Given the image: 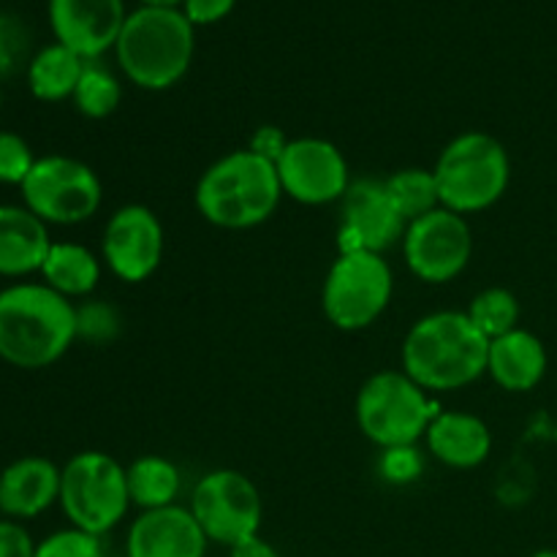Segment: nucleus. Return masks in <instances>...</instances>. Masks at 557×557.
<instances>
[{
    "instance_id": "nucleus-1",
    "label": "nucleus",
    "mask_w": 557,
    "mask_h": 557,
    "mask_svg": "<svg viewBox=\"0 0 557 557\" xmlns=\"http://www.w3.org/2000/svg\"><path fill=\"white\" fill-rule=\"evenodd\" d=\"M490 341L466 310H435L408 330L400 370L424 392H457L487 375Z\"/></svg>"
},
{
    "instance_id": "nucleus-2",
    "label": "nucleus",
    "mask_w": 557,
    "mask_h": 557,
    "mask_svg": "<svg viewBox=\"0 0 557 557\" xmlns=\"http://www.w3.org/2000/svg\"><path fill=\"white\" fill-rule=\"evenodd\" d=\"M74 341L76 305L47 283L22 281L0 292V359L11 368H52Z\"/></svg>"
},
{
    "instance_id": "nucleus-3",
    "label": "nucleus",
    "mask_w": 557,
    "mask_h": 557,
    "mask_svg": "<svg viewBox=\"0 0 557 557\" xmlns=\"http://www.w3.org/2000/svg\"><path fill=\"white\" fill-rule=\"evenodd\" d=\"M283 199L275 163L248 147L212 161L196 183L194 201L199 215L215 228L248 232L277 212Z\"/></svg>"
},
{
    "instance_id": "nucleus-4",
    "label": "nucleus",
    "mask_w": 557,
    "mask_h": 557,
    "mask_svg": "<svg viewBox=\"0 0 557 557\" xmlns=\"http://www.w3.org/2000/svg\"><path fill=\"white\" fill-rule=\"evenodd\" d=\"M196 52V30L180 9L139 5L114 44L120 71L139 90L161 92L183 82Z\"/></svg>"
},
{
    "instance_id": "nucleus-5",
    "label": "nucleus",
    "mask_w": 557,
    "mask_h": 557,
    "mask_svg": "<svg viewBox=\"0 0 557 557\" xmlns=\"http://www.w3.org/2000/svg\"><path fill=\"white\" fill-rule=\"evenodd\" d=\"M441 207L457 215H479L506 196L511 158L504 141L484 131H462L441 150L433 166Z\"/></svg>"
},
{
    "instance_id": "nucleus-6",
    "label": "nucleus",
    "mask_w": 557,
    "mask_h": 557,
    "mask_svg": "<svg viewBox=\"0 0 557 557\" xmlns=\"http://www.w3.org/2000/svg\"><path fill=\"white\" fill-rule=\"evenodd\" d=\"M357 428L379 449L417 446L438 417L433 395L424 392L403 370L373 373L357 392L354 403Z\"/></svg>"
},
{
    "instance_id": "nucleus-7",
    "label": "nucleus",
    "mask_w": 557,
    "mask_h": 557,
    "mask_svg": "<svg viewBox=\"0 0 557 557\" xmlns=\"http://www.w3.org/2000/svg\"><path fill=\"white\" fill-rule=\"evenodd\" d=\"M128 476L107 451H79L63 466L60 509L65 520L92 536H107L128 517Z\"/></svg>"
},
{
    "instance_id": "nucleus-8",
    "label": "nucleus",
    "mask_w": 557,
    "mask_h": 557,
    "mask_svg": "<svg viewBox=\"0 0 557 557\" xmlns=\"http://www.w3.org/2000/svg\"><path fill=\"white\" fill-rule=\"evenodd\" d=\"M395 294V272L384 253H337L321 288V310L341 332L373 326Z\"/></svg>"
},
{
    "instance_id": "nucleus-9",
    "label": "nucleus",
    "mask_w": 557,
    "mask_h": 557,
    "mask_svg": "<svg viewBox=\"0 0 557 557\" xmlns=\"http://www.w3.org/2000/svg\"><path fill=\"white\" fill-rule=\"evenodd\" d=\"M22 201L47 226H76L101 210L103 185L90 163L71 156H44L20 185Z\"/></svg>"
},
{
    "instance_id": "nucleus-10",
    "label": "nucleus",
    "mask_w": 557,
    "mask_h": 557,
    "mask_svg": "<svg viewBox=\"0 0 557 557\" xmlns=\"http://www.w3.org/2000/svg\"><path fill=\"white\" fill-rule=\"evenodd\" d=\"M188 509L194 511L210 544L232 549L259 536L264 520V500L250 476L234 468L205 473L190 493Z\"/></svg>"
},
{
    "instance_id": "nucleus-11",
    "label": "nucleus",
    "mask_w": 557,
    "mask_h": 557,
    "mask_svg": "<svg viewBox=\"0 0 557 557\" xmlns=\"http://www.w3.org/2000/svg\"><path fill=\"white\" fill-rule=\"evenodd\" d=\"M400 248L413 277L430 286H444L460 277L471 264V223L466 215L438 207L408 223Z\"/></svg>"
},
{
    "instance_id": "nucleus-12",
    "label": "nucleus",
    "mask_w": 557,
    "mask_h": 557,
    "mask_svg": "<svg viewBox=\"0 0 557 557\" xmlns=\"http://www.w3.org/2000/svg\"><path fill=\"white\" fill-rule=\"evenodd\" d=\"M275 169L283 196L305 207L341 205L354 183L341 147L321 136H299L288 141Z\"/></svg>"
},
{
    "instance_id": "nucleus-13",
    "label": "nucleus",
    "mask_w": 557,
    "mask_h": 557,
    "mask_svg": "<svg viewBox=\"0 0 557 557\" xmlns=\"http://www.w3.org/2000/svg\"><path fill=\"white\" fill-rule=\"evenodd\" d=\"M408 221L392 205L384 180H354L341 199L337 253H386L403 243Z\"/></svg>"
},
{
    "instance_id": "nucleus-14",
    "label": "nucleus",
    "mask_w": 557,
    "mask_h": 557,
    "mask_svg": "<svg viewBox=\"0 0 557 557\" xmlns=\"http://www.w3.org/2000/svg\"><path fill=\"white\" fill-rule=\"evenodd\" d=\"M163 223L150 207L123 205L109 215L101 237V259L123 283H145L163 261Z\"/></svg>"
},
{
    "instance_id": "nucleus-15",
    "label": "nucleus",
    "mask_w": 557,
    "mask_h": 557,
    "mask_svg": "<svg viewBox=\"0 0 557 557\" xmlns=\"http://www.w3.org/2000/svg\"><path fill=\"white\" fill-rule=\"evenodd\" d=\"M125 16L123 0H49L54 41L85 60H98L114 49Z\"/></svg>"
},
{
    "instance_id": "nucleus-16",
    "label": "nucleus",
    "mask_w": 557,
    "mask_h": 557,
    "mask_svg": "<svg viewBox=\"0 0 557 557\" xmlns=\"http://www.w3.org/2000/svg\"><path fill=\"white\" fill-rule=\"evenodd\" d=\"M210 539L205 536L188 506H163L139 511L128 528L125 557H205Z\"/></svg>"
},
{
    "instance_id": "nucleus-17",
    "label": "nucleus",
    "mask_w": 557,
    "mask_h": 557,
    "mask_svg": "<svg viewBox=\"0 0 557 557\" xmlns=\"http://www.w3.org/2000/svg\"><path fill=\"white\" fill-rule=\"evenodd\" d=\"M63 468L47 457H20L0 473V515L9 520H33L60 504Z\"/></svg>"
},
{
    "instance_id": "nucleus-18",
    "label": "nucleus",
    "mask_w": 557,
    "mask_h": 557,
    "mask_svg": "<svg viewBox=\"0 0 557 557\" xmlns=\"http://www.w3.org/2000/svg\"><path fill=\"white\" fill-rule=\"evenodd\" d=\"M424 444L441 466L455 471L484 466L493 455V433L487 422L468 411H438L424 433Z\"/></svg>"
},
{
    "instance_id": "nucleus-19",
    "label": "nucleus",
    "mask_w": 557,
    "mask_h": 557,
    "mask_svg": "<svg viewBox=\"0 0 557 557\" xmlns=\"http://www.w3.org/2000/svg\"><path fill=\"white\" fill-rule=\"evenodd\" d=\"M547 348L542 337L517 326L515 332L490 341L487 375L506 392H533L547 375Z\"/></svg>"
},
{
    "instance_id": "nucleus-20",
    "label": "nucleus",
    "mask_w": 557,
    "mask_h": 557,
    "mask_svg": "<svg viewBox=\"0 0 557 557\" xmlns=\"http://www.w3.org/2000/svg\"><path fill=\"white\" fill-rule=\"evenodd\" d=\"M52 243L47 223L25 205H0V275L27 277L41 272Z\"/></svg>"
},
{
    "instance_id": "nucleus-21",
    "label": "nucleus",
    "mask_w": 557,
    "mask_h": 557,
    "mask_svg": "<svg viewBox=\"0 0 557 557\" xmlns=\"http://www.w3.org/2000/svg\"><path fill=\"white\" fill-rule=\"evenodd\" d=\"M103 259L79 243H52L41 267V283L65 299H90L101 283Z\"/></svg>"
},
{
    "instance_id": "nucleus-22",
    "label": "nucleus",
    "mask_w": 557,
    "mask_h": 557,
    "mask_svg": "<svg viewBox=\"0 0 557 557\" xmlns=\"http://www.w3.org/2000/svg\"><path fill=\"white\" fill-rule=\"evenodd\" d=\"M87 60L71 52L63 44H49V47L38 49L27 65V87L38 101L58 103L65 98H74L76 85L82 79Z\"/></svg>"
},
{
    "instance_id": "nucleus-23",
    "label": "nucleus",
    "mask_w": 557,
    "mask_h": 557,
    "mask_svg": "<svg viewBox=\"0 0 557 557\" xmlns=\"http://www.w3.org/2000/svg\"><path fill=\"white\" fill-rule=\"evenodd\" d=\"M128 476L131 504L141 511L163 509L174 506L183 490V476H180L177 462L163 455H141L125 468Z\"/></svg>"
},
{
    "instance_id": "nucleus-24",
    "label": "nucleus",
    "mask_w": 557,
    "mask_h": 557,
    "mask_svg": "<svg viewBox=\"0 0 557 557\" xmlns=\"http://www.w3.org/2000/svg\"><path fill=\"white\" fill-rule=\"evenodd\" d=\"M384 185L392 205L397 207V212H400L408 223L441 207L438 183H435L433 169H424V166L397 169V172H392L389 177L384 180Z\"/></svg>"
},
{
    "instance_id": "nucleus-25",
    "label": "nucleus",
    "mask_w": 557,
    "mask_h": 557,
    "mask_svg": "<svg viewBox=\"0 0 557 557\" xmlns=\"http://www.w3.org/2000/svg\"><path fill=\"white\" fill-rule=\"evenodd\" d=\"M466 313L487 341H495V337L509 335V332H515L520 326L522 308L515 292H509L504 286H490L473 294Z\"/></svg>"
},
{
    "instance_id": "nucleus-26",
    "label": "nucleus",
    "mask_w": 557,
    "mask_h": 557,
    "mask_svg": "<svg viewBox=\"0 0 557 557\" xmlns=\"http://www.w3.org/2000/svg\"><path fill=\"white\" fill-rule=\"evenodd\" d=\"M71 101H74L76 112L85 114V117L107 120L123 103V82L107 65L98 63V60H87Z\"/></svg>"
},
{
    "instance_id": "nucleus-27",
    "label": "nucleus",
    "mask_w": 557,
    "mask_h": 557,
    "mask_svg": "<svg viewBox=\"0 0 557 557\" xmlns=\"http://www.w3.org/2000/svg\"><path fill=\"white\" fill-rule=\"evenodd\" d=\"M123 332V315L114 305L103 302V299H82L76 305V337L87 343H103L117 341Z\"/></svg>"
},
{
    "instance_id": "nucleus-28",
    "label": "nucleus",
    "mask_w": 557,
    "mask_h": 557,
    "mask_svg": "<svg viewBox=\"0 0 557 557\" xmlns=\"http://www.w3.org/2000/svg\"><path fill=\"white\" fill-rule=\"evenodd\" d=\"M33 557H107V555H103L101 536H92V533L69 525L63 528V531L49 533L44 542H38Z\"/></svg>"
},
{
    "instance_id": "nucleus-29",
    "label": "nucleus",
    "mask_w": 557,
    "mask_h": 557,
    "mask_svg": "<svg viewBox=\"0 0 557 557\" xmlns=\"http://www.w3.org/2000/svg\"><path fill=\"white\" fill-rule=\"evenodd\" d=\"M30 145L14 131H0V185H22L36 166Z\"/></svg>"
},
{
    "instance_id": "nucleus-30",
    "label": "nucleus",
    "mask_w": 557,
    "mask_h": 557,
    "mask_svg": "<svg viewBox=\"0 0 557 557\" xmlns=\"http://www.w3.org/2000/svg\"><path fill=\"white\" fill-rule=\"evenodd\" d=\"M424 460L417 446H397V449H381L379 473L389 484H411L422 476Z\"/></svg>"
},
{
    "instance_id": "nucleus-31",
    "label": "nucleus",
    "mask_w": 557,
    "mask_h": 557,
    "mask_svg": "<svg viewBox=\"0 0 557 557\" xmlns=\"http://www.w3.org/2000/svg\"><path fill=\"white\" fill-rule=\"evenodd\" d=\"M25 52V30L14 16H0V76L16 69Z\"/></svg>"
},
{
    "instance_id": "nucleus-32",
    "label": "nucleus",
    "mask_w": 557,
    "mask_h": 557,
    "mask_svg": "<svg viewBox=\"0 0 557 557\" xmlns=\"http://www.w3.org/2000/svg\"><path fill=\"white\" fill-rule=\"evenodd\" d=\"M237 0H183L180 11L188 16L194 27L199 25H215V22L226 20L234 11Z\"/></svg>"
},
{
    "instance_id": "nucleus-33",
    "label": "nucleus",
    "mask_w": 557,
    "mask_h": 557,
    "mask_svg": "<svg viewBox=\"0 0 557 557\" xmlns=\"http://www.w3.org/2000/svg\"><path fill=\"white\" fill-rule=\"evenodd\" d=\"M288 141L292 139H288L277 125H261V128H256L253 134H250L248 150L256 152V156H261L264 161L277 163L283 152H286Z\"/></svg>"
},
{
    "instance_id": "nucleus-34",
    "label": "nucleus",
    "mask_w": 557,
    "mask_h": 557,
    "mask_svg": "<svg viewBox=\"0 0 557 557\" xmlns=\"http://www.w3.org/2000/svg\"><path fill=\"white\" fill-rule=\"evenodd\" d=\"M36 542L14 520H0V557H33Z\"/></svg>"
},
{
    "instance_id": "nucleus-35",
    "label": "nucleus",
    "mask_w": 557,
    "mask_h": 557,
    "mask_svg": "<svg viewBox=\"0 0 557 557\" xmlns=\"http://www.w3.org/2000/svg\"><path fill=\"white\" fill-rule=\"evenodd\" d=\"M228 557H281V553H277V549L272 547L267 539L253 536V539H248V542H243V544H237V547L228 549Z\"/></svg>"
},
{
    "instance_id": "nucleus-36",
    "label": "nucleus",
    "mask_w": 557,
    "mask_h": 557,
    "mask_svg": "<svg viewBox=\"0 0 557 557\" xmlns=\"http://www.w3.org/2000/svg\"><path fill=\"white\" fill-rule=\"evenodd\" d=\"M141 5H150V9H180L183 0H139Z\"/></svg>"
},
{
    "instance_id": "nucleus-37",
    "label": "nucleus",
    "mask_w": 557,
    "mask_h": 557,
    "mask_svg": "<svg viewBox=\"0 0 557 557\" xmlns=\"http://www.w3.org/2000/svg\"><path fill=\"white\" fill-rule=\"evenodd\" d=\"M531 557H557V549H539V553H533Z\"/></svg>"
}]
</instances>
